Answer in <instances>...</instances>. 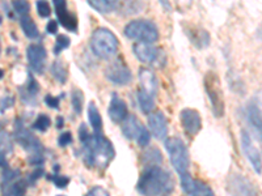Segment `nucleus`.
Returning <instances> with one entry per match:
<instances>
[{
	"label": "nucleus",
	"mask_w": 262,
	"mask_h": 196,
	"mask_svg": "<svg viewBox=\"0 0 262 196\" xmlns=\"http://www.w3.org/2000/svg\"><path fill=\"white\" fill-rule=\"evenodd\" d=\"M81 144H83V160L88 167L104 170L113 160V144L101 132L91 134L84 141H81Z\"/></svg>",
	"instance_id": "1"
},
{
	"label": "nucleus",
	"mask_w": 262,
	"mask_h": 196,
	"mask_svg": "<svg viewBox=\"0 0 262 196\" xmlns=\"http://www.w3.org/2000/svg\"><path fill=\"white\" fill-rule=\"evenodd\" d=\"M137 190L143 196H168L174 190V181L172 174L163 167H146L138 181Z\"/></svg>",
	"instance_id": "2"
},
{
	"label": "nucleus",
	"mask_w": 262,
	"mask_h": 196,
	"mask_svg": "<svg viewBox=\"0 0 262 196\" xmlns=\"http://www.w3.org/2000/svg\"><path fill=\"white\" fill-rule=\"evenodd\" d=\"M118 39L114 33L105 28H98L93 32L91 38V48L100 59H112L118 51Z\"/></svg>",
	"instance_id": "3"
},
{
	"label": "nucleus",
	"mask_w": 262,
	"mask_h": 196,
	"mask_svg": "<svg viewBox=\"0 0 262 196\" xmlns=\"http://www.w3.org/2000/svg\"><path fill=\"white\" fill-rule=\"evenodd\" d=\"M203 84H205V90L207 93L210 104H211L212 113L217 118H222L224 115V110H226V102H224V94L223 89H222L221 79H219L216 72H206Z\"/></svg>",
	"instance_id": "4"
},
{
	"label": "nucleus",
	"mask_w": 262,
	"mask_h": 196,
	"mask_svg": "<svg viewBox=\"0 0 262 196\" xmlns=\"http://www.w3.org/2000/svg\"><path fill=\"white\" fill-rule=\"evenodd\" d=\"M165 149L170 158V163L179 174L188 172L190 161H189V152L186 144L179 137H170L165 140Z\"/></svg>",
	"instance_id": "5"
},
{
	"label": "nucleus",
	"mask_w": 262,
	"mask_h": 196,
	"mask_svg": "<svg viewBox=\"0 0 262 196\" xmlns=\"http://www.w3.org/2000/svg\"><path fill=\"white\" fill-rule=\"evenodd\" d=\"M125 36L135 41L154 43L159 39V30L152 21L134 20L126 25Z\"/></svg>",
	"instance_id": "6"
},
{
	"label": "nucleus",
	"mask_w": 262,
	"mask_h": 196,
	"mask_svg": "<svg viewBox=\"0 0 262 196\" xmlns=\"http://www.w3.org/2000/svg\"><path fill=\"white\" fill-rule=\"evenodd\" d=\"M15 140L21 145V148L29 153V156L43 155V145L41 144L33 132H30L24 125V120L17 118L15 120Z\"/></svg>",
	"instance_id": "7"
},
{
	"label": "nucleus",
	"mask_w": 262,
	"mask_h": 196,
	"mask_svg": "<svg viewBox=\"0 0 262 196\" xmlns=\"http://www.w3.org/2000/svg\"><path fill=\"white\" fill-rule=\"evenodd\" d=\"M122 132L128 140H137L138 145L147 146L151 141L149 131L139 122L135 115H127L122 122Z\"/></svg>",
	"instance_id": "8"
},
{
	"label": "nucleus",
	"mask_w": 262,
	"mask_h": 196,
	"mask_svg": "<svg viewBox=\"0 0 262 196\" xmlns=\"http://www.w3.org/2000/svg\"><path fill=\"white\" fill-rule=\"evenodd\" d=\"M105 78L116 85H127L133 81V74L122 58L113 60L105 68Z\"/></svg>",
	"instance_id": "9"
},
{
	"label": "nucleus",
	"mask_w": 262,
	"mask_h": 196,
	"mask_svg": "<svg viewBox=\"0 0 262 196\" xmlns=\"http://www.w3.org/2000/svg\"><path fill=\"white\" fill-rule=\"evenodd\" d=\"M227 190L231 196H258L253 183L244 176L233 173L227 181Z\"/></svg>",
	"instance_id": "10"
},
{
	"label": "nucleus",
	"mask_w": 262,
	"mask_h": 196,
	"mask_svg": "<svg viewBox=\"0 0 262 196\" xmlns=\"http://www.w3.org/2000/svg\"><path fill=\"white\" fill-rule=\"evenodd\" d=\"M240 144H242V149L244 156L247 157V160L249 161V163L252 165L254 172L257 174H261L262 173V158L261 153L257 149V146L254 145L252 136L248 131L243 130L242 135H240Z\"/></svg>",
	"instance_id": "11"
},
{
	"label": "nucleus",
	"mask_w": 262,
	"mask_h": 196,
	"mask_svg": "<svg viewBox=\"0 0 262 196\" xmlns=\"http://www.w3.org/2000/svg\"><path fill=\"white\" fill-rule=\"evenodd\" d=\"M53 4L55 7V13H57L59 24L70 32H76L78 30V18L69 11L67 0H53Z\"/></svg>",
	"instance_id": "12"
},
{
	"label": "nucleus",
	"mask_w": 262,
	"mask_h": 196,
	"mask_svg": "<svg viewBox=\"0 0 262 196\" xmlns=\"http://www.w3.org/2000/svg\"><path fill=\"white\" fill-rule=\"evenodd\" d=\"M180 120H181V126L184 127L185 132L189 136H195L202 128V119H201L200 113L194 109H184L180 113Z\"/></svg>",
	"instance_id": "13"
},
{
	"label": "nucleus",
	"mask_w": 262,
	"mask_h": 196,
	"mask_svg": "<svg viewBox=\"0 0 262 196\" xmlns=\"http://www.w3.org/2000/svg\"><path fill=\"white\" fill-rule=\"evenodd\" d=\"M27 57L30 68L36 74H42V72L45 71L48 53H46V48L43 46L30 45L27 50Z\"/></svg>",
	"instance_id": "14"
},
{
	"label": "nucleus",
	"mask_w": 262,
	"mask_h": 196,
	"mask_svg": "<svg viewBox=\"0 0 262 196\" xmlns=\"http://www.w3.org/2000/svg\"><path fill=\"white\" fill-rule=\"evenodd\" d=\"M148 127L158 140H165L168 135V122L161 111L148 114Z\"/></svg>",
	"instance_id": "15"
},
{
	"label": "nucleus",
	"mask_w": 262,
	"mask_h": 196,
	"mask_svg": "<svg viewBox=\"0 0 262 196\" xmlns=\"http://www.w3.org/2000/svg\"><path fill=\"white\" fill-rule=\"evenodd\" d=\"M134 54L138 60L146 64H152L159 59V50L148 42H138L134 45Z\"/></svg>",
	"instance_id": "16"
},
{
	"label": "nucleus",
	"mask_w": 262,
	"mask_h": 196,
	"mask_svg": "<svg viewBox=\"0 0 262 196\" xmlns=\"http://www.w3.org/2000/svg\"><path fill=\"white\" fill-rule=\"evenodd\" d=\"M245 116L250 130L253 131L259 143L262 144V110L257 105L250 104L245 110Z\"/></svg>",
	"instance_id": "17"
},
{
	"label": "nucleus",
	"mask_w": 262,
	"mask_h": 196,
	"mask_svg": "<svg viewBox=\"0 0 262 196\" xmlns=\"http://www.w3.org/2000/svg\"><path fill=\"white\" fill-rule=\"evenodd\" d=\"M21 101L27 105H36L37 104V94L39 92V84L37 83L36 79L33 78V75L29 74L28 76V83L24 86H21L20 89Z\"/></svg>",
	"instance_id": "18"
},
{
	"label": "nucleus",
	"mask_w": 262,
	"mask_h": 196,
	"mask_svg": "<svg viewBox=\"0 0 262 196\" xmlns=\"http://www.w3.org/2000/svg\"><path fill=\"white\" fill-rule=\"evenodd\" d=\"M107 113H109V116H111V119L113 120V122L122 123L123 120H125L126 116L128 115L127 105H126L125 101L121 100L118 95L113 94Z\"/></svg>",
	"instance_id": "19"
},
{
	"label": "nucleus",
	"mask_w": 262,
	"mask_h": 196,
	"mask_svg": "<svg viewBox=\"0 0 262 196\" xmlns=\"http://www.w3.org/2000/svg\"><path fill=\"white\" fill-rule=\"evenodd\" d=\"M139 83H140V88L144 89L146 92L151 93L152 95L158 94V88H159V83L158 79H156V75L151 71V69L147 68H142L139 71Z\"/></svg>",
	"instance_id": "20"
},
{
	"label": "nucleus",
	"mask_w": 262,
	"mask_h": 196,
	"mask_svg": "<svg viewBox=\"0 0 262 196\" xmlns=\"http://www.w3.org/2000/svg\"><path fill=\"white\" fill-rule=\"evenodd\" d=\"M185 32L188 34V37L190 38V41L193 42V45L196 46L198 48L207 47L210 43V34L206 32L202 28L196 27H185Z\"/></svg>",
	"instance_id": "21"
},
{
	"label": "nucleus",
	"mask_w": 262,
	"mask_h": 196,
	"mask_svg": "<svg viewBox=\"0 0 262 196\" xmlns=\"http://www.w3.org/2000/svg\"><path fill=\"white\" fill-rule=\"evenodd\" d=\"M27 187L28 182L18 178L11 183L2 186V191H3L2 196H24L27 192Z\"/></svg>",
	"instance_id": "22"
},
{
	"label": "nucleus",
	"mask_w": 262,
	"mask_h": 196,
	"mask_svg": "<svg viewBox=\"0 0 262 196\" xmlns=\"http://www.w3.org/2000/svg\"><path fill=\"white\" fill-rule=\"evenodd\" d=\"M137 97L140 110L143 111L144 114H151L152 110L155 109V95H152L151 93L146 92V90L140 88L138 90Z\"/></svg>",
	"instance_id": "23"
},
{
	"label": "nucleus",
	"mask_w": 262,
	"mask_h": 196,
	"mask_svg": "<svg viewBox=\"0 0 262 196\" xmlns=\"http://www.w3.org/2000/svg\"><path fill=\"white\" fill-rule=\"evenodd\" d=\"M20 25H21V29H23V32H24V34L28 37V38L29 39L39 38L38 28H37L36 22L33 21V18L30 17L29 15L21 16Z\"/></svg>",
	"instance_id": "24"
},
{
	"label": "nucleus",
	"mask_w": 262,
	"mask_h": 196,
	"mask_svg": "<svg viewBox=\"0 0 262 196\" xmlns=\"http://www.w3.org/2000/svg\"><path fill=\"white\" fill-rule=\"evenodd\" d=\"M86 2L100 13H111L119 6V0H86Z\"/></svg>",
	"instance_id": "25"
},
{
	"label": "nucleus",
	"mask_w": 262,
	"mask_h": 196,
	"mask_svg": "<svg viewBox=\"0 0 262 196\" xmlns=\"http://www.w3.org/2000/svg\"><path fill=\"white\" fill-rule=\"evenodd\" d=\"M142 162H143L144 167L159 166L163 162V156L158 148L152 146V148L144 151V153L142 155Z\"/></svg>",
	"instance_id": "26"
},
{
	"label": "nucleus",
	"mask_w": 262,
	"mask_h": 196,
	"mask_svg": "<svg viewBox=\"0 0 262 196\" xmlns=\"http://www.w3.org/2000/svg\"><path fill=\"white\" fill-rule=\"evenodd\" d=\"M51 74H53L54 79L60 84H64L69 78V68L62 60H55L51 65Z\"/></svg>",
	"instance_id": "27"
},
{
	"label": "nucleus",
	"mask_w": 262,
	"mask_h": 196,
	"mask_svg": "<svg viewBox=\"0 0 262 196\" xmlns=\"http://www.w3.org/2000/svg\"><path fill=\"white\" fill-rule=\"evenodd\" d=\"M88 119H90V123L93 130H95V132H101L102 118L98 113L97 106L93 102H91L90 106H88Z\"/></svg>",
	"instance_id": "28"
},
{
	"label": "nucleus",
	"mask_w": 262,
	"mask_h": 196,
	"mask_svg": "<svg viewBox=\"0 0 262 196\" xmlns=\"http://www.w3.org/2000/svg\"><path fill=\"white\" fill-rule=\"evenodd\" d=\"M189 196H215V195L209 184H206L205 182L195 181L194 182L193 190H191L190 195Z\"/></svg>",
	"instance_id": "29"
},
{
	"label": "nucleus",
	"mask_w": 262,
	"mask_h": 196,
	"mask_svg": "<svg viewBox=\"0 0 262 196\" xmlns=\"http://www.w3.org/2000/svg\"><path fill=\"white\" fill-rule=\"evenodd\" d=\"M0 152H3L4 155L7 153H12L13 152V140L12 136L3 131L0 132Z\"/></svg>",
	"instance_id": "30"
},
{
	"label": "nucleus",
	"mask_w": 262,
	"mask_h": 196,
	"mask_svg": "<svg viewBox=\"0 0 262 196\" xmlns=\"http://www.w3.org/2000/svg\"><path fill=\"white\" fill-rule=\"evenodd\" d=\"M71 101L72 107L76 114H80L83 111V105H84V94L80 89H74L71 94Z\"/></svg>",
	"instance_id": "31"
},
{
	"label": "nucleus",
	"mask_w": 262,
	"mask_h": 196,
	"mask_svg": "<svg viewBox=\"0 0 262 196\" xmlns=\"http://www.w3.org/2000/svg\"><path fill=\"white\" fill-rule=\"evenodd\" d=\"M70 45H71L70 37L64 36V34H58L57 39H55V46H54V54L59 55L62 51H64L66 48H69Z\"/></svg>",
	"instance_id": "32"
},
{
	"label": "nucleus",
	"mask_w": 262,
	"mask_h": 196,
	"mask_svg": "<svg viewBox=\"0 0 262 196\" xmlns=\"http://www.w3.org/2000/svg\"><path fill=\"white\" fill-rule=\"evenodd\" d=\"M51 126V120L49 118V115H45V114H41L36 118L34 123H33L32 128L33 130H37L39 132H45V131L49 130V127Z\"/></svg>",
	"instance_id": "33"
},
{
	"label": "nucleus",
	"mask_w": 262,
	"mask_h": 196,
	"mask_svg": "<svg viewBox=\"0 0 262 196\" xmlns=\"http://www.w3.org/2000/svg\"><path fill=\"white\" fill-rule=\"evenodd\" d=\"M180 181H181V187L184 190V192L186 195H190L191 190H193V186H194V179L191 178V176L189 174L188 172L184 173V174H180Z\"/></svg>",
	"instance_id": "34"
},
{
	"label": "nucleus",
	"mask_w": 262,
	"mask_h": 196,
	"mask_svg": "<svg viewBox=\"0 0 262 196\" xmlns=\"http://www.w3.org/2000/svg\"><path fill=\"white\" fill-rule=\"evenodd\" d=\"M18 178H20V170H13L9 169V167H6V170L3 173V177H2V186L11 183V182L16 181Z\"/></svg>",
	"instance_id": "35"
},
{
	"label": "nucleus",
	"mask_w": 262,
	"mask_h": 196,
	"mask_svg": "<svg viewBox=\"0 0 262 196\" xmlns=\"http://www.w3.org/2000/svg\"><path fill=\"white\" fill-rule=\"evenodd\" d=\"M13 9H15V12L18 13L20 16H25L28 15L29 12V3H28V0H13Z\"/></svg>",
	"instance_id": "36"
},
{
	"label": "nucleus",
	"mask_w": 262,
	"mask_h": 196,
	"mask_svg": "<svg viewBox=\"0 0 262 196\" xmlns=\"http://www.w3.org/2000/svg\"><path fill=\"white\" fill-rule=\"evenodd\" d=\"M36 7L37 12H38V15L41 16V17H49V16L51 15V8L46 0H37Z\"/></svg>",
	"instance_id": "37"
},
{
	"label": "nucleus",
	"mask_w": 262,
	"mask_h": 196,
	"mask_svg": "<svg viewBox=\"0 0 262 196\" xmlns=\"http://www.w3.org/2000/svg\"><path fill=\"white\" fill-rule=\"evenodd\" d=\"M48 178L50 179V181L53 182V183L55 184V186H57L58 188H64L66 186H67V184L70 183V179L67 178V177L59 176L58 173H54L53 176H49Z\"/></svg>",
	"instance_id": "38"
},
{
	"label": "nucleus",
	"mask_w": 262,
	"mask_h": 196,
	"mask_svg": "<svg viewBox=\"0 0 262 196\" xmlns=\"http://www.w3.org/2000/svg\"><path fill=\"white\" fill-rule=\"evenodd\" d=\"M72 143V135L71 132H63L60 136L58 137V144L59 146H67Z\"/></svg>",
	"instance_id": "39"
},
{
	"label": "nucleus",
	"mask_w": 262,
	"mask_h": 196,
	"mask_svg": "<svg viewBox=\"0 0 262 196\" xmlns=\"http://www.w3.org/2000/svg\"><path fill=\"white\" fill-rule=\"evenodd\" d=\"M13 104H15V98L13 97L2 98V101H0V111L3 113V111L8 110L9 107L13 106Z\"/></svg>",
	"instance_id": "40"
},
{
	"label": "nucleus",
	"mask_w": 262,
	"mask_h": 196,
	"mask_svg": "<svg viewBox=\"0 0 262 196\" xmlns=\"http://www.w3.org/2000/svg\"><path fill=\"white\" fill-rule=\"evenodd\" d=\"M45 104L48 105L50 109H54V110H55V109H58V107H59V98L53 97V95L48 94L45 97Z\"/></svg>",
	"instance_id": "41"
},
{
	"label": "nucleus",
	"mask_w": 262,
	"mask_h": 196,
	"mask_svg": "<svg viewBox=\"0 0 262 196\" xmlns=\"http://www.w3.org/2000/svg\"><path fill=\"white\" fill-rule=\"evenodd\" d=\"M42 174H43V170H42V169L34 170V172H33L32 174H30V176L28 177V181L27 182H29L30 184H34L37 182V179L41 178Z\"/></svg>",
	"instance_id": "42"
},
{
	"label": "nucleus",
	"mask_w": 262,
	"mask_h": 196,
	"mask_svg": "<svg viewBox=\"0 0 262 196\" xmlns=\"http://www.w3.org/2000/svg\"><path fill=\"white\" fill-rule=\"evenodd\" d=\"M86 196H109V193H107L106 190L97 186V187H93Z\"/></svg>",
	"instance_id": "43"
},
{
	"label": "nucleus",
	"mask_w": 262,
	"mask_h": 196,
	"mask_svg": "<svg viewBox=\"0 0 262 196\" xmlns=\"http://www.w3.org/2000/svg\"><path fill=\"white\" fill-rule=\"evenodd\" d=\"M46 32L50 33V34H57V33H58V22H57V21L51 20L50 22L48 24V27H46Z\"/></svg>",
	"instance_id": "44"
},
{
	"label": "nucleus",
	"mask_w": 262,
	"mask_h": 196,
	"mask_svg": "<svg viewBox=\"0 0 262 196\" xmlns=\"http://www.w3.org/2000/svg\"><path fill=\"white\" fill-rule=\"evenodd\" d=\"M0 167H8V163H7V157L3 152H0Z\"/></svg>",
	"instance_id": "45"
},
{
	"label": "nucleus",
	"mask_w": 262,
	"mask_h": 196,
	"mask_svg": "<svg viewBox=\"0 0 262 196\" xmlns=\"http://www.w3.org/2000/svg\"><path fill=\"white\" fill-rule=\"evenodd\" d=\"M160 3H161V6L164 7V8L167 9V11H170V9H172V7H170V3H169V0H160Z\"/></svg>",
	"instance_id": "46"
},
{
	"label": "nucleus",
	"mask_w": 262,
	"mask_h": 196,
	"mask_svg": "<svg viewBox=\"0 0 262 196\" xmlns=\"http://www.w3.org/2000/svg\"><path fill=\"white\" fill-rule=\"evenodd\" d=\"M63 125H64V120H63L62 116L57 118V128H62Z\"/></svg>",
	"instance_id": "47"
},
{
	"label": "nucleus",
	"mask_w": 262,
	"mask_h": 196,
	"mask_svg": "<svg viewBox=\"0 0 262 196\" xmlns=\"http://www.w3.org/2000/svg\"><path fill=\"white\" fill-rule=\"evenodd\" d=\"M180 6H190L191 0H177Z\"/></svg>",
	"instance_id": "48"
},
{
	"label": "nucleus",
	"mask_w": 262,
	"mask_h": 196,
	"mask_svg": "<svg viewBox=\"0 0 262 196\" xmlns=\"http://www.w3.org/2000/svg\"><path fill=\"white\" fill-rule=\"evenodd\" d=\"M7 122H2V120H0V130H3V127H4V125H6Z\"/></svg>",
	"instance_id": "49"
},
{
	"label": "nucleus",
	"mask_w": 262,
	"mask_h": 196,
	"mask_svg": "<svg viewBox=\"0 0 262 196\" xmlns=\"http://www.w3.org/2000/svg\"><path fill=\"white\" fill-rule=\"evenodd\" d=\"M3 76H4V72L0 69V79H3Z\"/></svg>",
	"instance_id": "50"
},
{
	"label": "nucleus",
	"mask_w": 262,
	"mask_h": 196,
	"mask_svg": "<svg viewBox=\"0 0 262 196\" xmlns=\"http://www.w3.org/2000/svg\"><path fill=\"white\" fill-rule=\"evenodd\" d=\"M0 51H2V46H0Z\"/></svg>",
	"instance_id": "51"
}]
</instances>
